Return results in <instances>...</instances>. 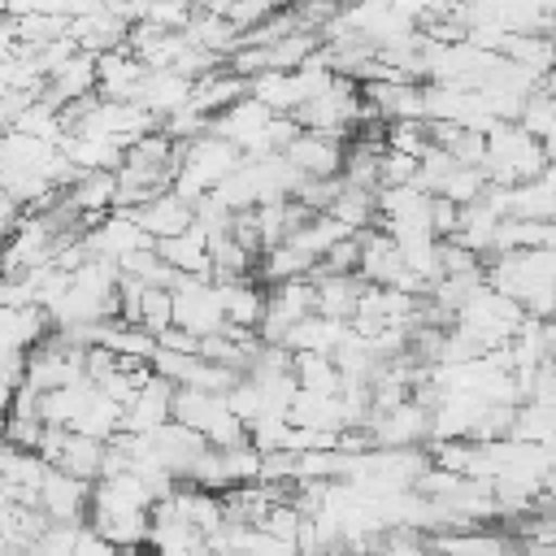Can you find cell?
Segmentation results:
<instances>
[{"instance_id":"cell-1","label":"cell","mask_w":556,"mask_h":556,"mask_svg":"<svg viewBox=\"0 0 556 556\" xmlns=\"http://www.w3.org/2000/svg\"><path fill=\"white\" fill-rule=\"evenodd\" d=\"M521 321H526L521 304L504 300V295H500V291H491V287H478V291L465 300V308L456 313L452 330H456V334H460L478 356H486V352L508 348V343H513V334L521 330Z\"/></svg>"},{"instance_id":"cell-2","label":"cell","mask_w":556,"mask_h":556,"mask_svg":"<svg viewBox=\"0 0 556 556\" xmlns=\"http://www.w3.org/2000/svg\"><path fill=\"white\" fill-rule=\"evenodd\" d=\"M547 169V152L539 139H530L521 126H504L495 122L486 130V161H482V174L491 187H521V182H534L539 174Z\"/></svg>"},{"instance_id":"cell-3","label":"cell","mask_w":556,"mask_h":556,"mask_svg":"<svg viewBox=\"0 0 556 556\" xmlns=\"http://www.w3.org/2000/svg\"><path fill=\"white\" fill-rule=\"evenodd\" d=\"M482 274H486V287L500 291L504 300L530 304L534 295H543V291L556 287V248L486 256V261H482Z\"/></svg>"},{"instance_id":"cell-4","label":"cell","mask_w":556,"mask_h":556,"mask_svg":"<svg viewBox=\"0 0 556 556\" xmlns=\"http://www.w3.org/2000/svg\"><path fill=\"white\" fill-rule=\"evenodd\" d=\"M174 330L191 339H213L226 330L222 287L213 278H178L174 287Z\"/></svg>"},{"instance_id":"cell-5","label":"cell","mask_w":556,"mask_h":556,"mask_svg":"<svg viewBox=\"0 0 556 556\" xmlns=\"http://www.w3.org/2000/svg\"><path fill=\"white\" fill-rule=\"evenodd\" d=\"M365 430H369L374 447H382V452H408L421 439H430V408H421L417 400H404V404H395L387 413H374L365 421Z\"/></svg>"},{"instance_id":"cell-6","label":"cell","mask_w":556,"mask_h":556,"mask_svg":"<svg viewBox=\"0 0 556 556\" xmlns=\"http://www.w3.org/2000/svg\"><path fill=\"white\" fill-rule=\"evenodd\" d=\"M87 508H91V486L48 465L43 486H39V513L61 526H87Z\"/></svg>"},{"instance_id":"cell-7","label":"cell","mask_w":556,"mask_h":556,"mask_svg":"<svg viewBox=\"0 0 556 556\" xmlns=\"http://www.w3.org/2000/svg\"><path fill=\"white\" fill-rule=\"evenodd\" d=\"M174 382H165V378H148L143 387H139V395L122 408V430L126 434H156L161 426H169L174 421Z\"/></svg>"},{"instance_id":"cell-8","label":"cell","mask_w":556,"mask_h":556,"mask_svg":"<svg viewBox=\"0 0 556 556\" xmlns=\"http://www.w3.org/2000/svg\"><path fill=\"white\" fill-rule=\"evenodd\" d=\"M282 156H287V165H291L300 178H339V174H343L348 143H343V139H330V135H308V130H300L295 143H291Z\"/></svg>"},{"instance_id":"cell-9","label":"cell","mask_w":556,"mask_h":556,"mask_svg":"<svg viewBox=\"0 0 556 556\" xmlns=\"http://www.w3.org/2000/svg\"><path fill=\"white\" fill-rule=\"evenodd\" d=\"M191 87H195V83L182 78V74H174V70H148L143 83H139L135 104H139L148 117L169 122L174 113H182V109L191 104Z\"/></svg>"},{"instance_id":"cell-10","label":"cell","mask_w":556,"mask_h":556,"mask_svg":"<svg viewBox=\"0 0 556 556\" xmlns=\"http://www.w3.org/2000/svg\"><path fill=\"white\" fill-rule=\"evenodd\" d=\"M204 447H208V443H204L195 430L178 426V421H169V426H161L156 434H148V452H152V460H156L174 482L187 478V469L195 465V456H200Z\"/></svg>"},{"instance_id":"cell-11","label":"cell","mask_w":556,"mask_h":556,"mask_svg":"<svg viewBox=\"0 0 556 556\" xmlns=\"http://www.w3.org/2000/svg\"><path fill=\"white\" fill-rule=\"evenodd\" d=\"M143 74H148V70H143L126 48L104 52V56H96V96L109 100V104H135Z\"/></svg>"},{"instance_id":"cell-12","label":"cell","mask_w":556,"mask_h":556,"mask_svg":"<svg viewBox=\"0 0 556 556\" xmlns=\"http://www.w3.org/2000/svg\"><path fill=\"white\" fill-rule=\"evenodd\" d=\"M48 334H52V321H48V313L39 304H30V308H0V356H9V352L30 356Z\"/></svg>"},{"instance_id":"cell-13","label":"cell","mask_w":556,"mask_h":556,"mask_svg":"<svg viewBox=\"0 0 556 556\" xmlns=\"http://www.w3.org/2000/svg\"><path fill=\"white\" fill-rule=\"evenodd\" d=\"M130 217L139 222V230L152 239V243H161V239H174V235H182V230H191V204L187 200H178L174 191H165V195H156V200H148L143 208H130Z\"/></svg>"},{"instance_id":"cell-14","label":"cell","mask_w":556,"mask_h":556,"mask_svg":"<svg viewBox=\"0 0 556 556\" xmlns=\"http://www.w3.org/2000/svg\"><path fill=\"white\" fill-rule=\"evenodd\" d=\"M356 243H361V265H356V274H361L369 287H395V278L404 274L400 248H395L382 230H374V226L361 230Z\"/></svg>"},{"instance_id":"cell-15","label":"cell","mask_w":556,"mask_h":556,"mask_svg":"<svg viewBox=\"0 0 556 556\" xmlns=\"http://www.w3.org/2000/svg\"><path fill=\"white\" fill-rule=\"evenodd\" d=\"M365 278L361 274H321L313 278V291H317V317H330V321H352L356 313V300L365 295Z\"/></svg>"},{"instance_id":"cell-16","label":"cell","mask_w":556,"mask_h":556,"mask_svg":"<svg viewBox=\"0 0 556 556\" xmlns=\"http://www.w3.org/2000/svg\"><path fill=\"white\" fill-rule=\"evenodd\" d=\"M248 96V83L243 78H235L226 65L222 70H213L208 78H200L195 87H191V113H200V117H217L222 109H230V104H239Z\"/></svg>"},{"instance_id":"cell-17","label":"cell","mask_w":556,"mask_h":556,"mask_svg":"<svg viewBox=\"0 0 556 556\" xmlns=\"http://www.w3.org/2000/svg\"><path fill=\"white\" fill-rule=\"evenodd\" d=\"M156 256L174 274H182V278H208V239L195 226L182 230V235H174V239H161L156 243Z\"/></svg>"},{"instance_id":"cell-18","label":"cell","mask_w":556,"mask_h":556,"mask_svg":"<svg viewBox=\"0 0 556 556\" xmlns=\"http://www.w3.org/2000/svg\"><path fill=\"white\" fill-rule=\"evenodd\" d=\"M343 334H348V326L343 321H330V317H304V321H295L291 330H287V339H282V348L295 356V352H313V356H334V348L343 343Z\"/></svg>"},{"instance_id":"cell-19","label":"cell","mask_w":556,"mask_h":556,"mask_svg":"<svg viewBox=\"0 0 556 556\" xmlns=\"http://www.w3.org/2000/svg\"><path fill=\"white\" fill-rule=\"evenodd\" d=\"M222 308H226V326L256 334V326H261V317H265V287H261L256 278H248V282H226V287H222Z\"/></svg>"},{"instance_id":"cell-20","label":"cell","mask_w":556,"mask_h":556,"mask_svg":"<svg viewBox=\"0 0 556 556\" xmlns=\"http://www.w3.org/2000/svg\"><path fill=\"white\" fill-rule=\"evenodd\" d=\"M52 469H61V473H70V478H78V482L91 486V482H100V473H104V443L83 439V434H70Z\"/></svg>"},{"instance_id":"cell-21","label":"cell","mask_w":556,"mask_h":556,"mask_svg":"<svg viewBox=\"0 0 556 556\" xmlns=\"http://www.w3.org/2000/svg\"><path fill=\"white\" fill-rule=\"evenodd\" d=\"M291 378L308 395H339V387H343L334 361L330 356H313V352H295L291 356Z\"/></svg>"},{"instance_id":"cell-22","label":"cell","mask_w":556,"mask_h":556,"mask_svg":"<svg viewBox=\"0 0 556 556\" xmlns=\"http://www.w3.org/2000/svg\"><path fill=\"white\" fill-rule=\"evenodd\" d=\"M117 430H122V408H117L113 400H104V395H100V387H96V395H91V400L83 404V413L74 417L70 434H83V439L109 443Z\"/></svg>"},{"instance_id":"cell-23","label":"cell","mask_w":556,"mask_h":556,"mask_svg":"<svg viewBox=\"0 0 556 556\" xmlns=\"http://www.w3.org/2000/svg\"><path fill=\"white\" fill-rule=\"evenodd\" d=\"M217 413H222V395H204V391H187V387L174 391V421L195 430L200 439H204V430L213 426Z\"/></svg>"},{"instance_id":"cell-24","label":"cell","mask_w":556,"mask_h":556,"mask_svg":"<svg viewBox=\"0 0 556 556\" xmlns=\"http://www.w3.org/2000/svg\"><path fill=\"white\" fill-rule=\"evenodd\" d=\"M508 217H521V222H556V191L543 187L539 178L513 187V195H508Z\"/></svg>"},{"instance_id":"cell-25","label":"cell","mask_w":556,"mask_h":556,"mask_svg":"<svg viewBox=\"0 0 556 556\" xmlns=\"http://www.w3.org/2000/svg\"><path fill=\"white\" fill-rule=\"evenodd\" d=\"M143 334L161 339L169 326H174V291H156V287H143L139 295V321H135Z\"/></svg>"},{"instance_id":"cell-26","label":"cell","mask_w":556,"mask_h":556,"mask_svg":"<svg viewBox=\"0 0 556 556\" xmlns=\"http://www.w3.org/2000/svg\"><path fill=\"white\" fill-rule=\"evenodd\" d=\"M387 152L421 161L430 152V126L426 122H387Z\"/></svg>"},{"instance_id":"cell-27","label":"cell","mask_w":556,"mask_h":556,"mask_svg":"<svg viewBox=\"0 0 556 556\" xmlns=\"http://www.w3.org/2000/svg\"><path fill=\"white\" fill-rule=\"evenodd\" d=\"M83 530H87V526H61V521H48V526H43V534L30 543V552H26V556H74V547H78Z\"/></svg>"},{"instance_id":"cell-28","label":"cell","mask_w":556,"mask_h":556,"mask_svg":"<svg viewBox=\"0 0 556 556\" xmlns=\"http://www.w3.org/2000/svg\"><path fill=\"white\" fill-rule=\"evenodd\" d=\"M222 404L230 408V417H239L243 426H252V421H261L265 417V400H261V391H256V382L252 378H239L226 395H222Z\"/></svg>"},{"instance_id":"cell-29","label":"cell","mask_w":556,"mask_h":556,"mask_svg":"<svg viewBox=\"0 0 556 556\" xmlns=\"http://www.w3.org/2000/svg\"><path fill=\"white\" fill-rule=\"evenodd\" d=\"M482 191H486V174L482 169H452V178L443 182V200L447 204H456V208H465V204H473V200H482Z\"/></svg>"},{"instance_id":"cell-30","label":"cell","mask_w":556,"mask_h":556,"mask_svg":"<svg viewBox=\"0 0 556 556\" xmlns=\"http://www.w3.org/2000/svg\"><path fill=\"white\" fill-rule=\"evenodd\" d=\"M374 556H430V543L417 534V530H382L378 534V547Z\"/></svg>"},{"instance_id":"cell-31","label":"cell","mask_w":556,"mask_h":556,"mask_svg":"<svg viewBox=\"0 0 556 556\" xmlns=\"http://www.w3.org/2000/svg\"><path fill=\"white\" fill-rule=\"evenodd\" d=\"M74 556H122L113 543H104L100 534H91V530H83V539H78V547H74Z\"/></svg>"},{"instance_id":"cell-32","label":"cell","mask_w":556,"mask_h":556,"mask_svg":"<svg viewBox=\"0 0 556 556\" xmlns=\"http://www.w3.org/2000/svg\"><path fill=\"white\" fill-rule=\"evenodd\" d=\"M9 408H13V391L0 387V430H4V421H9Z\"/></svg>"},{"instance_id":"cell-33","label":"cell","mask_w":556,"mask_h":556,"mask_svg":"<svg viewBox=\"0 0 556 556\" xmlns=\"http://www.w3.org/2000/svg\"><path fill=\"white\" fill-rule=\"evenodd\" d=\"M547 456H552V469H556V439L547 443Z\"/></svg>"},{"instance_id":"cell-34","label":"cell","mask_w":556,"mask_h":556,"mask_svg":"<svg viewBox=\"0 0 556 556\" xmlns=\"http://www.w3.org/2000/svg\"><path fill=\"white\" fill-rule=\"evenodd\" d=\"M4 135H9V122H4V113H0V139H4Z\"/></svg>"},{"instance_id":"cell-35","label":"cell","mask_w":556,"mask_h":556,"mask_svg":"<svg viewBox=\"0 0 556 556\" xmlns=\"http://www.w3.org/2000/svg\"><path fill=\"white\" fill-rule=\"evenodd\" d=\"M552 70H556V35H552Z\"/></svg>"},{"instance_id":"cell-36","label":"cell","mask_w":556,"mask_h":556,"mask_svg":"<svg viewBox=\"0 0 556 556\" xmlns=\"http://www.w3.org/2000/svg\"><path fill=\"white\" fill-rule=\"evenodd\" d=\"M130 556H156V552H148V547H143V552H130Z\"/></svg>"}]
</instances>
